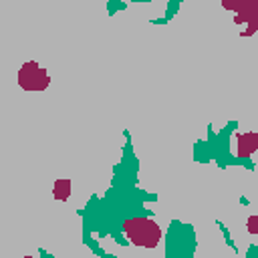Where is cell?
<instances>
[{
	"instance_id": "6da1fadb",
	"label": "cell",
	"mask_w": 258,
	"mask_h": 258,
	"mask_svg": "<svg viewBox=\"0 0 258 258\" xmlns=\"http://www.w3.org/2000/svg\"><path fill=\"white\" fill-rule=\"evenodd\" d=\"M123 232L127 240L139 248H157L161 242V226L145 216H135L125 220Z\"/></svg>"
},
{
	"instance_id": "7a4b0ae2",
	"label": "cell",
	"mask_w": 258,
	"mask_h": 258,
	"mask_svg": "<svg viewBox=\"0 0 258 258\" xmlns=\"http://www.w3.org/2000/svg\"><path fill=\"white\" fill-rule=\"evenodd\" d=\"M222 8L236 14V24H246L240 36H252L258 30V0H222Z\"/></svg>"
},
{
	"instance_id": "3957f363",
	"label": "cell",
	"mask_w": 258,
	"mask_h": 258,
	"mask_svg": "<svg viewBox=\"0 0 258 258\" xmlns=\"http://www.w3.org/2000/svg\"><path fill=\"white\" fill-rule=\"evenodd\" d=\"M16 83L22 91L28 93H40L44 89H48L50 85V75L46 69H42L36 60H26L18 73H16Z\"/></svg>"
},
{
	"instance_id": "277c9868",
	"label": "cell",
	"mask_w": 258,
	"mask_h": 258,
	"mask_svg": "<svg viewBox=\"0 0 258 258\" xmlns=\"http://www.w3.org/2000/svg\"><path fill=\"white\" fill-rule=\"evenodd\" d=\"M258 149V133L254 131H246V133H236V155L246 159L250 155H254V151Z\"/></svg>"
},
{
	"instance_id": "5b68a950",
	"label": "cell",
	"mask_w": 258,
	"mask_h": 258,
	"mask_svg": "<svg viewBox=\"0 0 258 258\" xmlns=\"http://www.w3.org/2000/svg\"><path fill=\"white\" fill-rule=\"evenodd\" d=\"M71 187H73V183H71L69 177H60V179H56V181L52 183V196H54V200H58V202H67V200L71 198Z\"/></svg>"
},
{
	"instance_id": "8992f818",
	"label": "cell",
	"mask_w": 258,
	"mask_h": 258,
	"mask_svg": "<svg viewBox=\"0 0 258 258\" xmlns=\"http://www.w3.org/2000/svg\"><path fill=\"white\" fill-rule=\"evenodd\" d=\"M246 230H248V234H252V236L258 234V216H250V218L246 220Z\"/></svg>"
}]
</instances>
